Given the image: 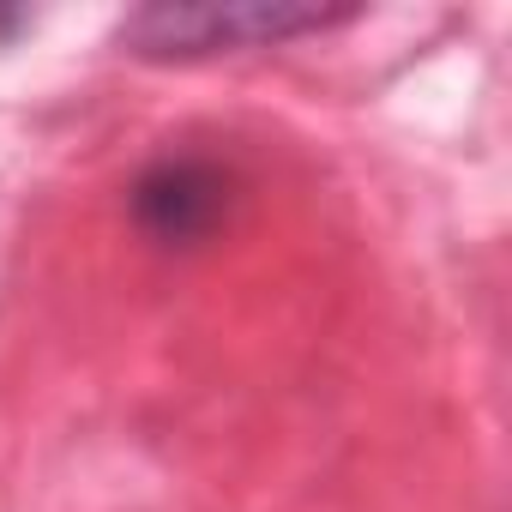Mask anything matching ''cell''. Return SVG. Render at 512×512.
<instances>
[{"label":"cell","mask_w":512,"mask_h":512,"mask_svg":"<svg viewBox=\"0 0 512 512\" xmlns=\"http://www.w3.org/2000/svg\"><path fill=\"white\" fill-rule=\"evenodd\" d=\"M229 169L205 157H157L133 181V223L163 247H199L229 217Z\"/></svg>","instance_id":"obj_2"},{"label":"cell","mask_w":512,"mask_h":512,"mask_svg":"<svg viewBox=\"0 0 512 512\" xmlns=\"http://www.w3.org/2000/svg\"><path fill=\"white\" fill-rule=\"evenodd\" d=\"M25 31V13H13V7H0V43H13Z\"/></svg>","instance_id":"obj_3"},{"label":"cell","mask_w":512,"mask_h":512,"mask_svg":"<svg viewBox=\"0 0 512 512\" xmlns=\"http://www.w3.org/2000/svg\"><path fill=\"white\" fill-rule=\"evenodd\" d=\"M350 13L332 7H302V0H193V7H175V0H157V7H139L121 25V43L145 61H199V55H229V49H272L326 25H344Z\"/></svg>","instance_id":"obj_1"}]
</instances>
